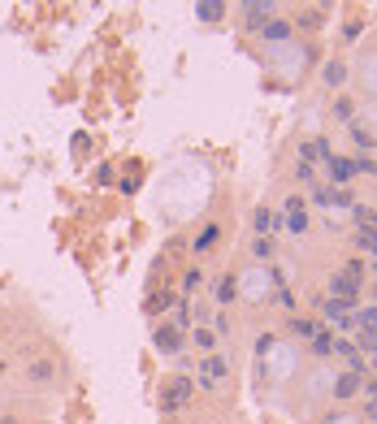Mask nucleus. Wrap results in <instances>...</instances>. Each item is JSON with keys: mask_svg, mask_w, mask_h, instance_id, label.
<instances>
[{"mask_svg": "<svg viewBox=\"0 0 377 424\" xmlns=\"http://www.w3.org/2000/svg\"><path fill=\"white\" fill-rule=\"evenodd\" d=\"M191 377H178V381H169L165 389H160V407H165V412H174V407H183L187 398H191Z\"/></svg>", "mask_w": 377, "mask_h": 424, "instance_id": "nucleus-1", "label": "nucleus"}, {"mask_svg": "<svg viewBox=\"0 0 377 424\" xmlns=\"http://www.w3.org/2000/svg\"><path fill=\"white\" fill-rule=\"evenodd\" d=\"M243 22H248L252 30H265L273 22V5H269V0H252V5H243Z\"/></svg>", "mask_w": 377, "mask_h": 424, "instance_id": "nucleus-2", "label": "nucleus"}, {"mask_svg": "<svg viewBox=\"0 0 377 424\" xmlns=\"http://www.w3.org/2000/svg\"><path fill=\"white\" fill-rule=\"evenodd\" d=\"M360 295V282L347 273H334V282H330V299H338L342 307H351V299Z\"/></svg>", "mask_w": 377, "mask_h": 424, "instance_id": "nucleus-3", "label": "nucleus"}, {"mask_svg": "<svg viewBox=\"0 0 377 424\" xmlns=\"http://www.w3.org/2000/svg\"><path fill=\"white\" fill-rule=\"evenodd\" d=\"M156 347H160V351H183V329L160 325V329H156Z\"/></svg>", "mask_w": 377, "mask_h": 424, "instance_id": "nucleus-4", "label": "nucleus"}, {"mask_svg": "<svg viewBox=\"0 0 377 424\" xmlns=\"http://www.w3.org/2000/svg\"><path fill=\"white\" fill-rule=\"evenodd\" d=\"M200 368H204V385H212V381H226V372H230L221 355H208V360H204Z\"/></svg>", "mask_w": 377, "mask_h": 424, "instance_id": "nucleus-5", "label": "nucleus"}, {"mask_svg": "<svg viewBox=\"0 0 377 424\" xmlns=\"http://www.w3.org/2000/svg\"><path fill=\"white\" fill-rule=\"evenodd\" d=\"M330 173H334V182H351L356 160H347V156H330Z\"/></svg>", "mask_w": 377, "mask_h": 424, "instance_id": "nucleus-6", "label": "nucleus"}, {"mask_svg": "<svg viewBox=\"0 0 377 424\" xmlns=\"http://www.w3.org/2000/svg\"><path fill=\"white\" fill-rule=\"evenodd\" d=\"M360 389V372H342V377L334 381V398H351Z\"/></svg>", "mask_w": 377, "mask_h": 424, "instance_id": "nucleus-7", "label": "nucleus"}, {"mask_svg": "<svg viewBox=\"0 0 377 424\" xmlns=\"http://www.w3.org/2000/svg\"><path fill=\"white\" fill-rule=\"evenodd\" d=\"M252 225H256V230H260V234H273V230H277V225H282V217H273V212H269V208H256V217H252Z\"/></svg>", "mask_w": 377, "mask_h": 424, "instance_id": "nucleus-8", "label": "nucleus"}, {"mask_svg": "<svg viewBox=\"0 0 377 424\" xmlns=\"http://www.w3.org/2000/svg\"><path fill=\"white\" fill-rule=\"evenodd\" d=\"M300 156H304V165L308 169H313V160H330V148H325V139H317V143H304V148H300Z\"/></svg>", "mask_w": 377, "mask_h": 424, "instance_id": "nucleus-9", "label": "nucleus"}, {"mask_svg": "<svg viewBox=\"0 0 377 424\" xmlns=\"http://www.w3.org/2000/svg\"><path fill=\"white\" fill-rule=\"evenodd\" d=\"M195 13H200L204 22H217L221 13H226V5H221V0H200V5H195Z\"/></svg>", "mask_w": 377, "mask_h": 424, "instance_id": "nucleus-10", "label": "nucleus"}, {"mask_svg": "<svg viewBox=\"0 0 377 424\" xmlns=\"http://www.w3.org/2000/svg\"><path fill=\"white\" fill-rule=\"evenodd\" d=\"M325 83H330V87H342V83H347V65H342V61H330V65H325Z\"/></svg>", "mask_w": 377, "mask_h": 424, "instance_id": "nucleus-11", "label": "nucleus"}, {"mask_svg": "<svg viewBox=\"0 0 377 424\" xmlns=\"http://www.w3.org/2000/svg\"><path fill=\"white\" fill-rule=\"evenodd\" d=\"M313 351H317V355H330V351H334L330 329H317V334H313Z\"/></svg>", "mask_w": 377, "mask_h": 424, "instance_id": "nucleus-12", "label": "nucleus"}, {"mask_svg": "<svg viewBox=\"0 0 377 424\" xmlns=\"http://www.w3.org/2000/svg\"><path fill=\"white\" fill-rule=\"evenodd\" d=\"M356 242H360L365 251H377V230H369V225H360V230H356Z\"/></svg>", "mask_w": 377, "mask_h": 424, "instance_id": "nucleus-13", "label": "nucleus"}, {"mask_svg": "<svg viewBox=\"0 0 377 424\" xmlns=\"http://www.w3.org/2000/svg\"><path fill=\"white\" fill-rule=\"evenodd\" d=\"M286 230L291 234H308V217L304 212H286Z\"/></svg>", "mask_w": 377, "mask_h": 424, "instance_id": "nucleus-14", "label": "nucleus"}, {"mask_svg": "<svg viewBox=\"0 0 377 424\" xmlns=\"http://www.w3.org/2000/svg\"><path fill=\"white\" fill-rule=\"evenodd\" d=\"M217 238H221V230H217V225H204V234L195 238V251H204V247H212V242H217Z\"/></svg>", "mask_w": 377, "mask_h": 424, "instance_id": "nucleus-15", "label": "nucleus"}, {"mask_svg": "<svg viewBox=\"0 0 377 424\" xmlns=\"http://www.w3.org/2000/svg\"><path fill=\"white\" fill-rule=\"evenodd\" d=\"M286 35H291V22H269V26H265V39H273V44L286 39Z\"/></svg>", "mask_w": 377, "mask_h": 424, "instance_id": "nucleus-16", "label": "nucleus"}, {"mask_svg": "<svg viewBox=\"0 0 377 424\" xmlns=\"http://www.w3.org/2000/svg\"><path fill=\"white\" fill-rule=\"evenodd\" d=\"M235 299V277H221L217 282V303H230Z\"/></svg>", "mask_w": 377, "mask_h": 424, "instance_id": "nucleus-17", "label": "nucleus"}, {"mask_svg": "<svg viewBox=\"0 0 377 424\" xmlns=\"http://www.w3.org/2000/svg\"><path fill=\"white\" fill-rule=\"evenodd\" d=\"M321 329V325H308V320H291V334H300V338H313Z\"/></svg>", "mask_w": 377, "mask_h": 424, "instance_id": "nucleus-18", "label": "nucleus"}, {"mask_svg": "<svg viewBox=\"0 0 377 424\" xmlns=\"http://www.w3.org/2000/svg\"><path fill=\"white\" fill-rule=\"evenodd\" d=\"M48 377H53V368H48V364H30V381H48Z\"/></svg>", "mask_w": 377, "mask_h": 424, "instance_id": "nucleus-19", "label": "nucleus"}, {"mask_svg": "<svg viewBox=\"0 0 377 424\" xmlns=\"http://www.w3.org/2000/svg\"><path fill=\"white\" fill-rule=\"evenodd\" d=\"M342 273H347V277H356V282H360V273H365V260H347V269H342Z\"/></svg>", "mask_w": 377, "mask_h": 424, "instance_id": "nucleus-20", "label": "nucleus"}, {"mask_svg": "<svg viewBox=\"0 0 377 424\" xmlns=\"http://www.w3.org/2000/svg\"><path fill=\"white\" fill-rule=\"evenodd\" d=\"M174 303V295H156L152 303H147V312H160V307H169Z\"/></svg>", "mask_w": 377, "mask_h": 424, "instance_id": "nucleus-21", "label": "nucleus"}, {"mask_svg": "<svg viewBox=\"0 0 377 424\" xmlns=\"http://www.w3.org/2000/svg\"><path fill=\"white\" fill-rule=\"evenodd\" d=\"M300 26H308V30H313V26H321V13H304V18H300Z\"/></svg>", "mask_w": 377, "mask_h": 424, "instance_id": "nucleus-22", "label": "nucleus"}, {"mask_svg": "<svg viewBox=\"0 0 377 424\" xmlns=\"http://www.w3.org/2000/svg\"><path fill=\"white\" fill-rule=\"evenodd\" d=\"M277 303H282V307H295V295H291V290L282 286V290H277Z\"/></svg>", "mask_w": 377, "mask_h": 424, "instance_id": "nucleus-23", "label": "nucleus"}, {"mask_svg": "<svg viewBox=\"0 0 377 424\" xmlns=\"http://www.w3.org/2000/svg\"><path fill=\"white\" fill-rule=\"evenodd\" d=\"M369 416H373V420H377V403H369Z\"/></svg>", "mask_w": 377, "mask_h": 424, "instance_id": "nucleus-24", "label": "nucleus"}, {"mask_svg": "<svg viewBox=\"0 0 377 424\" xmlns=\"http://www.w3.org/2000/svg\"><path fill=\"white\" fill-rule=\"evenodd\" d=\"M369 394H373V398H377V381H373V385H369Z\"/></svg>", "mask_w": 377, "mask_h": 424, "instance_id": "nucleus-25", "label": "nucleus"}]
</instances>
